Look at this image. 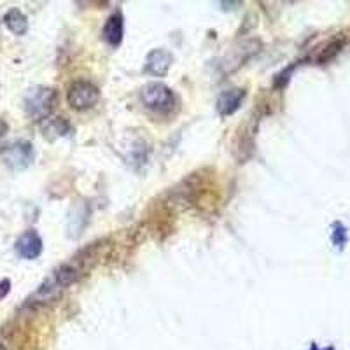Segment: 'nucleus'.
Here are the masks:
<instances>
[{
	"instance_id": "nucleus-1",
	"label": "nucleus",
	"mask_w": 350,
	"mask_h": 350,
	"mask_svg": "<svg viewBox=\"0 0 350 350\" xmlns=\"http://www.w3.org/2000/svg\"><path fill=\"white\" fill-rule=\"evenodd\" d=\"M56 102V92L53 88L46 86H36L32 90H28L27 95L23 98L25 111L33 120H46L49 112L53 111Z\"/></svg>"
},
{
	"instance_id": "nucleus-2",
	"label": "nucleus",
	"mask_w": 350,
	"mask_h": 350,
	"mask_svg": "<svg viewBox=\"0 0 350 350\" xmlns=\"http://www.w3.org/2000/svg\"><path fill=\"white\" fill-rule=\"evenodd\" d=\"M142 102L149 111L168 112L174 107V93L170 88L163 83H149L148 86H144L142 90Z\"/></svg>"
},
{
	"instance_id": "nucleus-3",
	"label": "nucleus",
	"mask_w": 350,
	"mask_h": 350,
	"mask_svg": "<svg viewBox=\"0 0 350 350\" xmlns=\"http://www.w3.org/2000/svg\"><path fill=\"white\" fill-rule=\"evenodd\" d=\"M100 92L95 84H92L90 81H76L72 83V86L68 88L67 100L68 105L76 111H86V109H92L93 105L98 102Z\"/></svg>"
},
{
	"instance_id": "nucleus-4",
	"label": "nucleus",
	"mask_w": 350,
	"mask_h": 350,
	"mask_svg": "<svg viewBox=\"0 0 350 350\" xmlns=\"http://www.w3.org/2000/svg\"><path fill=\"white\" fill-rule=\"evenodd\" d=\"M4 161L11 170H25L32 165L33 161V148L30 142L12 144L4 151Z\"/></svg>"
},
{
	"instance_id": "nucleus-5",
	"label": "nucleus",
	"mask_w": 350,
	"mask_h": 350,
	"mask_svg": "<svg viewBox=\"0 0 350 350\" xmlns=\"http://www.w3.org/2000/svg\"><path fill=\"white\" fill-rule=\"evenodd\" d=\"M16 252L20 258L28 259V261L39 258L40 252H42V239H40L39 233L36 230L25 231L16 242Z\"/></svg>"
},
{
	"instance_id": "nucleus-6",
	"label": "nucleus",
	"mask_w": 350,
	"mask_h": 350,
	"mask_svg": "<svg viewBox=\"0 0 350 350\" xmlns=\"http://www.w3.org/2000/svg\"><path fill=\"white\" fill-rule=\"evenodd\" d=\"M172 62H174L172 53L165 51V49H152L146 58V72L151 76L163 77L170 68Z\"/></svg>"
},
{
	"instance_id": "nucleus-7",
	"label": "nucleus",
	"mask_w": 350,
	"mask_h": 350,
	"mask_svg": "<svg viewBox=\"0 0 350 350\" xmlns=\"http://www.w3.org/2000/svg\"><path fill=\"white\" fill-rule=\"evenodd\" d=\"M243 96H245V92L240 90V88H233V90H228V92L221 93V96L217 98V112L221 116H230L240 107L242 104Z\"/></svg>"
},
{
	"instance_id": "nucleus-8",
	"label": "nucleus",
	"mask_w": 350,
	"mask_h": 350,
	"mask_svg": "<svg viewBox=\"0 0 350 350\" xmlns=\"http://www.w3.org/2000/svg\"><path fill=\"white\" fill-rule=\"evenodd\" d=\"M123 33H124V23H123V16H121L120 12H116L105 21V27H104V40L112 46V48H118L123 40Z\"/></svg>"
},
{
	"instance_id": "nucleus-9",
	"label": "nucleus",
	"mask_w": 350,
	"mask_h": 350,
	"mask_svg": "<svg viewBox=\"0 0 350 350\" xmlns=\"http://www.w3.org/2000/svg\"><path fill=\"white\" fill-rule=\"evenodd\" d=\"M4 25L14 36H25L28 32V18L20 9H9L4 16Z\"/></svg>"
},
{
	"instance_id": "nucleus-10",
	"label": "nucleus",
	"mask_w": 350,
	"mask_h": 350,
	"mask_svg": "<svg viewBox=\"0 0 350 350\" xmlns=\"http://www.w3.org/2000/svg\"><path fill=\"white\" fill-rule=\"evenodd\" d=\"M42 131L44 135H48L49 139L65 137L70 131V124L64 118H46L42 121Z\"/></svg>"
},
{
	"instance_id": "nucleus-11",
	"label": "nucleus",
	"mask_w": 350,
	"mask_h": 350,
	"mask_svg": "<svg viewBox=\"0 0 350 350\" xmlns=\"http://www.w3.org/2000/svg\"><path fill=\"white\" fill-rule=\"evenodd\" d=\"M9 291H11V280L4 279L0 282V299H4L9 295Z\"/></svg>"
},
{
	"instance_id": "nucleus-12",
	"label": "nucleus",
	"mask_w": 350,
	"mask_h": 350,
	"mask_svg": "<svg viewBox=\"0 0 350 350\" xmlns=\"http://www.w3.org/2000/svg\"><path fill=\"white\" fill-rule=\"evenodd\" d=\"M5 130H8V126H5V123H0V139H2V137H4Z\"/></svg>"
},
{
	"instance_id": "nucleus-13",
	"label": "nucleus",
	"mask_w": 350,
	"mask_h": 350,
	"mask_svg": "<svg viewBox=\"0 0 350 350\" xmlns=\"http://www.w3.org/2000/svg\"><path fill=\"white\" fill-rule=\"evenodd\" d=\"M0 350H11V349H9V347H5V345H0Z\"/></svg>"
},
{
	"instance_id": "nucleus-14",
	"label": "nucleus",
	"mask_w": 350,
	"mask_h": 350,
	"mask_svg": "<svg viewBox=\"0 0 350 350\" xmlns=\"http://www.w3.org/2000/svg\"><path fill=\"white\" fill-rule=\"evenodd\" d=\"M312 350H317V347H315V345H314V347H312Z\"/></svg>"
}]
</instances>
